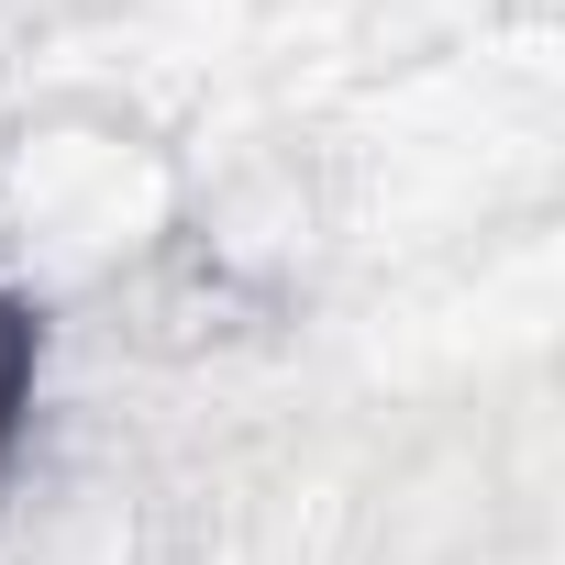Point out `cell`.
<instances>
[{"label":"cell","mask_w":565,"mask_h":565,"mask_svg":"<svg viewBox=\"0 0 565 565\" xmlns=\"http://www.w3.org/2000/svg\"><path fill=\"white\" fill-rule=\"evenodd\" d=\"M45 300L23 289V277H0V477L23 466L34 444V399H45Z\"/></svg>","instance_id":"obj_1"}]
</instances>
